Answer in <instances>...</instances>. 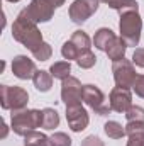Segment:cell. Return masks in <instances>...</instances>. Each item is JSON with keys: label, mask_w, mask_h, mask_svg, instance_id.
I'll return each mask as SVG.
<instances>
[{"label": "cell", "mask_w": 144, "mask_h": 146, "mask_svg": "<svg viewBox=\"0 0 144 146\" xmlns=\"http://www.w3.org/2000/svg\"><path fill=\"white\" fill-rule=\"evenodd\" d=\"M7 136V124H3V133H2V138Z\"/></svg>", "instance_id": "obj_33"}, {"label": "cell", "mask_w": 144, "mask_h": 146, "mask_svg": "<svg viewBox=\"0 0 144 146\" xmlns=\"http://www.w3.org/2000/svg\"><path fill=\"white\" fill-rule=\"evenodd\" d=\"M112 73H114V80H115V85L120 87V88H132L136 78H137V73L134 68V63L122 58L119 61H114L112 65Z\"/></svg>", "instance_id": "obj_5"}, {"label": "cell", "mask_w": 144, "mask_h": 146, "mask_svg": "<svg viewBox=\"0 0 144 146\" xmlns=\"http://www.w3.org/2000/svg\"><path fill=\"white\" fill-rule=\"evenodd\" d=\"M36 72H37L36 63L31 58H27L24 54H19L12 60V73L19 80H32Z\"/></svg>", "instance_id": "obj_12"}, {"label": "cell", "mask_w": 144, "mask_h": 146, "mask_svg": "<svg viewBox=\"0 0 144 146\" xmlns=\"http://www.w3.org/2000/svg\"><path fill=\"white\" fill-rule=\"evenodd\" d=\"M31 53H32V56L36 58L37 61H46V60L51 58V54H53V48H51L46 41H42L36 49H32Z\"/></svg>", "instance_id": "obj_22"}, {"label": "cell", "mask_w": 144, "mask_h": 146, "mask_svg": "<svg viewBox=\"0 0 144 146\" xmlns=\"http://www.w3.org/2000/svg\"><path fill=\"white\" fill-rule=\"evenodd\" d=\"M104 131H105V134H107L110 139H122L124 136H127L126 134V126H122L117 121H108V122H105Z\"/></svg>", "instance_id": "obj_20"}, {"label": "cell", "mask_w": 144, "mask_h": 146, "mask_svg": "<svg viewBox=\"0 0 144 146\" xmlns=\"http://www.w3.org/2000/svg\"><path fill=\"white\" fill-rule=\"evenodd\" d=\"M127 122H144V107L141 106H131L126 112Z\"/></svg>", "instance_id": "obj_25"}, {"label": "cell", "mask_w": 144, "mask_h": 146, "mask_svg": "<svg viewBox=\"0 0 144 146\" xmlns=\"http://www.w3.org/2000/svg\"><path fill=\"white\" fill-rule=\"evenodd\" d=\"M144 131V122H127L126 124V134H132V133H139Z\"/></svg>", "instance_id": "obj_31"}, {"label": "cell", "mask_w": 144, "mask_h": 146, "mask_svg": "<svg viewBox=\"0 0 144 146\" xmlns=\"http://www.w3.org/2000/svg\"><path fill=\"white\" fill-rule=\"evenodd\" d=\"M32 82H34V87L39 92H49L53 87V75L46 70H37Z\"/></svg>", "instance_id": "obj_15"}, {"label": "cell", "mask_w": 144, "mask_h": 146, "mask_svg": "<svg viewBox=\"0 0 144 146\" xmlns=\"http://www.w3.org/2000/svg\"><path fill=\"white\" fill-rule=\"evenodd\" d=\"M12 131L19 136H26L37 127H42V110L37 109H22L15 110L10 115Z\"/></svg>", "instance_id": "obj_2"}, {"label": "cell", "mask_w": 144, "mask_h": 146, "mask_svg": "<svg viewBox=\"0 0 144 146\" xmlns=\"http://www.w3.org/2000/svg\"><path fill=\"white\" fill-rule=\"evenodd\" d=\"M49 146H71V138L65 133H54L49 136Z\"/></svg>", "instance_id": "obj_26"}, {"label": "cell", "mask_w": 144, "mask_h": 146, "mask_svg": "<svg viewBox=\"0 0 144 146\" xmlns=\"http://www.w3.org/2000/svg\"><path fill=\"white\" fill-rule=\"evenodd\" d=\"M126 146H144V131L129 134L127 136V145Z\"/></svg>", "instance_id": "obj_27"}, {"label": "cell", "mask_w": 144, "mask_h": 146, "mask_svg": "<svg viewBox=\"0 0 144 146\" xmlns=\"http://www.w3.org/2000/svg\"><path fill=\"white\" fill-rule=\"evenodd\" d=\"M29 21H32V22H49L51 19H53V15H54V7L48 2V0H31V3L24 9V10H20Z\"/></svg>", "instance_id": "obj_7"}, {"label": "cell", "mask_w": 144, "mask_h": 146, "mask_svg": "<svg viewBox=\"0 0 144 146\" xmlns=\"http://www.w3.org/2000/svg\"><path fill=\"white\" fill-rule=\"evenodd\" d=\"M76 63H78L80 68H83V70H90L92 66H95V63H97V56H95V54L92 53V49H90V51L81 53L80 58L76 60Z\"/></svg>", "instance_id": "obj_23"}, {"label": "cell", "mask_w": 144, "mask_h": 146, "mask_svg": "<svg viewBox=\"0 0 144 146\" xmlns=\"http://www.w3.org/2000/svg\"><path fill=\"white\" fill-rule=\"evenodd\" d=\"M100 0H75L70 5V19L75 24H83L98 10Z\"/></svg>", "instance_id": "obj_9"}, {"label": "cell", "mask_w": 144, "mask_h": 146, "mask_svg": "<svg viewBox=\"0 0 144 146\" xmlns=\"http://www.w3.org/2000/svg\"><path fill=\"white\" fill-rule=\"evenodd\" d=\"M61 100L66 107L70 106H81L83 102V85L76 76H68L61 83Z\"/></svg>", "instance_id": "obj_8"}, {"label": "cell", "mask_w": 144, "mask_h": 146, "mask_svg": "<svg viewBox=\"0 0 144 146\" xmlns=\"http://www.w3.org/2000/svg\"><path fill=\"white\" fill-rule=\"evenodd\" d=\"M127 44H126V41L122 39V37H115L114 41H112V44L107 48V56L108 60H112V61H119V60H122V58H126V51H127Z\"/></svg>", "instance_id": "obj_14"}, {"label": "cell", "mask_w": 144, "mask_h": 146, "mask_svg": "<svg viewBox=\"0 0 144 146\" xmlns=\"http://www.w3.org/2000/svg\"><path fill=\"white\" fill-rule=\"evenodd\" d=\"M48 2H49V3H51V5H53L54 9H58V7L65 5V2H66V0H48Z\"/></svg>", "instance_id": "obj_32"}, {"label": "cell", "mask_w": 144, "mask_h": 146, "mask_svg": "<svg viewBox=\"0 0 144 146\" xmlns=\"http://www.w3.org/2000/svg\"><path fill=\"white\" fill-rule=\"evenodd\" d=\"M100 2L107 3L110 9L117 10L119 14L131 12V10H139V3L136 0H100Z\"/></svg>", "instance_id": "obj_16"}, {"label": "cell", "mask_w": 144, "mask_h": 146, "mask_svg": "<svg viewBox=\"0 0 144 146\" xmlns=\"http://www.w3.org/2000/svg\"><path fill=\"white\" fill-rule=\"evenodd\" d=\"M70 41L80 49V53L90 51V48H92V39L85 31H75L71 34V37H70Z\"/></svg>", "instance_id": "obj_17"}, {"label": "cell", "mask_w": 144, "mask_h": 146, "mask_svg": "<svg viewBox=\"0 0 144 146\" xmlns=\"http://www.w3.org/2000/svg\"><path fill=\"white\" fill-rule=\"evenodd\" d=\"M132 90L136 92L137 97L144 99V75H137V78H136V82L132 85Z\"/></svg>", "instance_id": "obj_28"}, {"label": "cell", "mask_w": 144, "mask_h": 146, "mask_svg": "<svg viewBox=\"0 0 144 146\" xmlns=\"http://www.w3.org/2000/svg\"><path fill=\"white\" fill-rule=\"evenodd\" d=\"M12 37L15 41H19L20 44H24L29 51L36 49L42 42V34H41L37 24L29 21L22 12H19L17 19L12 24Z\"/></svg>", "instance_id": "obj_1"}, {"label": "cell", "mask_w": 144, "mask_h": 146, "mask_svg": "<svg viewBox=\"0 0 144 146\" xmlns=\"http://www.w3.org/2000/svg\"><path fill=\"white\" fill-rule=\"evenodd\" d=\"M29 102V94L22 87L0 85V106L3 110H22Z\"/></svg>", "instance_id": "obj_4"}, {"label": "cell", "mask_w": 144, "mask_h": 146, "mask_svg": "<svg viewBox=\"0 0 144 146\" xmlns=\"http://www.w3.org/2000/svg\"><path fill=\"white\" fill-rule=\"evenodd\" d=\"M115 34L112 29L108 27H100L97 33H95V37H93V46L100 51H107V48L112 44V41L115 39Z\"/></svg>", "instance_id": "obj_13"}, {"label": "cell", "mask_w": 144, "mask_h": 146, "mask_svg": "<svg viewBox=\"0 0 144 146\" xmlns=\"http://www.w3.org/2000/svg\"><path fill=\"white\" fill-rule=\"evenodd\" d=\"M7 2H12V3H15V2H20V0H7Z\"/></svg>", "instance_id": "obj_34"}, {"label": "cell", "mask_w": 144, "mask_h": 146, "mask_svg": "<svg viewBox=\"0 0 144 146\" xmlns=\"http://www.w3.org/2000/svg\"><path fill=\"white\" fill-rule=\"evenodd\" d=\"M48 143H49V138L39 131H31L29 134L24 136V146H44Z\"/></svg>", "instance_id": "obj_21"}, {"label": "cell", "mask_w": 144, "mask_h": 146, "mask_svg": "<svg viewBox=\"0 0 144 146\" xmlns=\"http://www.w3.org/2000/svg\"><path fill=\"white\" fill-rule=\"evenodd\" d=\"M59 126V114L51 107H46L42 110V129L51 131Z\"/></svg>", "instance_id": "obj_18"}, {"label": "cell", "mask_w": 144, "mask_h": 146, "mask_svg": "<svg viewBox=\"0 0 144 146\" xmlns=\"http://www.w3.org/2000/svg\"><path fill=\"white\" fill-rule=\"evenodd\" d=\"M83 102L92 110H95L98 115H107L108 112L112 110L110 109V104L105 100L104 92L98 87L92 85V83L83 85Z\"/></svg>", "instance_id": "obj_6"}, {"label": "cell", "mask_w": 144, "mask_h": 146, "mask_svg": "<svg viewBox=\"0 0 144 146\" xmlns=\"http://www.w3.org/2000/svg\"><path fill=\"white\" fill-rule=\"evenodd\" d=\"M132 63L139 68H144V48H137L132 54Z\"/></svg>", "instance_id": "obj_29"}, {"label": "cell", "mask_w": 144, "mask_h": 146, "mask_svg": "<svg viewBox=\"0 0 144 146\" xmlns=\"http://www.w3.org/2000/svg\"><path fill=\"white\" fill-rule=\"evenodd\" d=\"M61 54H63V58H65V60H68V61H70V60H78L81 53H80V49L73 44L71 41H66V42L61 46Z\"/></svg>", "instance_id": "obj_24"}, {"label": "cell", "mask_w": 144, "mask_h": 146, "mask_svg": "<svg viewBox=\"0 0 144 146\" xmlns=\"http://www.w3.org/2000/svg\"><path fill=\"white\" fill-rule=\"evenodd\" d=\"M80 146H105V145H104V141H102L98 136L92 134V136H87V138L81 141V145Z\"/></svg>", "instance_id": "obj_30"}, {"label": "cell", "mask_w": 144, "mask_h": 146, "mask_svg": "<svg viewBox=\"0 0 144 146\" xmlns=\"http://www.w3.org/2000/svg\"><path fill=\"white\" fill-rule=\"evenodd\" d=\"M44 146H49V143H48V145H44Z\"/></svg>", "instance_id": "obj_35"}, {"label": "cell", "mask_w": 144, "mask_h": 146, "mask_svg": "<svg viewBox=\"0 0 144 146\" xmlns=\"http://www.w3.org/2000/svg\"><path fill=\"white\" fill-rule=\"evenodd\" d=\"M66 121L73 133H81L83 129H87L90 117L83 106H70L66 107Z\"/></svg>", "instance_id": "obj_11"}, {"label": "cell", "mask_w": 144, "mask_h": 146, "mask_svg": "<svg viewBox=\"0 0 144 146\" xmlns=\"http://www.w3.org/2000/svg\"><path fill=\"white\" fill-rule=\"evenodd\" d=\"M49 73L53 75V78H58V80L63 82L65 78L70 76V73H71V65H70V61H56V63L51 65Z\"/></svg>", "instance_id": "obj_19"}, {"label": "cell", "mask_w": 144, "mask_h": 146, "mask_svg": "<svg viewBox=\"0 0 144 146\" xmlns=\"http://www.w3.org/2000/svg\"><path fill=\"white\" fill-rule=\"evenodd\" d=\"M119 31H120V37L126 41L127 46H137L141 39V31H143V19L139 15V10L120 14Z\"/></svg>", "instance_id": "obj_3"}, {"label": "cell", "mask_w": 144, "mask_h": 146, "mask_svg": "<svg viewBox=\"0 0 144 146\" xmlns=\"http://www.w3.org/2000/svg\"><path fill=\"white\" fill-rule=\"evenodd\" d=\"M108 104L110 109L119 112V114H126L129 107L132 106V94L131 88H120V87H114L110 95H108Z\"/></svg>", "instance_id": "obj_10"}]
</instances>
